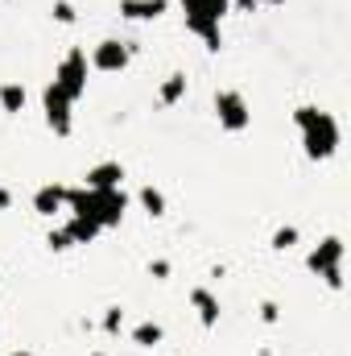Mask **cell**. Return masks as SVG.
<instances>
[{
	"instance_id": "25",
	"label": "cell",
	"mask_w": 351,
	"mask_h": 356,
	"mask_svg": "<svg viewBox=\"0 0 351 356\" xmlns=\"http://www.w3.org/2000/svg\"><path fill=\"white\" fill-rule=\"evenodd\" d=\"M8 199H12V195H8V191L0 186V207H8Z\"/></svg>"
},
{
	"instance_id": "5",
	"label": "cell",
	"mask_w": 351,
	"mask_h": 356,
	"mask_svg": "<svg viewBox=\"0 0 351 356\" xmlns=\"http://www.w3.org/2000/svg\"><path fill=\"white\" fill-rule=\"evenodd\" d=\"M339 261H343V241H339V236H327V241L310 253L306 266L314 269L331 290H343V266H339Z\"/></svg>"
},
{
	"instance_id": "22",
	"label": "cell",
	"mask_w": 351,
	"mask_h": 356,
	"mask_svg": "<svg viewBox=\"0 0 351 356\" xmlns=\"http://www.w3.org/2000/svg\"><path fill=\"white\" fill-rule=\"evenodd\" d=\"M240 8H261V4H285V0H236Z\"/></svg>"
},
{
	"instance_id": "18",
	"label": "cell",
	"mask_w": 351,
	"mask_h": 356,
	"mask_svg": "<svg viewBox=\"0 0 351 356\" xmlns=\"http://www.w3.org/2000/svg\"><path fill=\"white\" fill-rule=\"evenodd\" d=\"M298 236H302V232H298L293 224H285V228H277V232H273V249H293V245H298Z\"/></svg>"
},
{
	"instance_id": "16",
	"label": "cell",
	"mask_w": 351,
	"mask_h": 356,
	"mask_svg": "<svg viewBox=\"0 0 351 356\" xmlns=\"http://www.w3.org/2000/svg\"><path fill=\"white\" fill-rule=\"evenodd\" d=\"M162 336H166V332H162V323H149V319L132 327V344H141V348H153V344H162Z\"/></svg>"
},
{
	"instance_id": "19",
	"label": "cell",
	"mask_w": 351,
	"mask_h": 356,
	"mask_svg": "<svg viewBox=\"0 0 351 356\" xmlns=\"http://www.w3.org/2000/svg\"><path fill=\"white\" fill-rule=\"evenodd\" d=\"M54 21L75 25V4H71V0H54Z\"/></svg>"
},
{
	"instance_id": "9",
	"label": "cell",
	"mask_w": 351,
	"mask_h": 356,
	"mask_svg": "<svg viewBox=\"0 0 351 356\" xmlns=\"http://www.w3.org/2000/svg\"><path fill=\"white\" fill-rule=\"evenodd\" d=\"M120 182H124V166L120 162H95L83 175V186H91V191H112Z\"/></svg>"
},
{
	"instance_id": "1",
	"label": "cell",
	"mask_w": 351,
	"mask_h": 356,
	"mask_svg": "<svg viewBox=\"0 0 351 356\" xmlns=\"http://www.w3.org/2000/svg\"><path fill=\"white\" fill-rule=\"evenodd\" d=\"M67 207L75 216H87L91 224L99 228H116L128 211V195L120 186L112 191H91V186H67Z\"/></svg>"
},
{
	"instance_id": "14",
	"label": "cell",
	"mask_w": 351,
	"mask_h": 356,
	"mask_svg": "<svg viewBox=\"0 0 351 356\" xmlns=\"http://www.w3.org/2000/svg\"><path fill=\"white\" fill-rule=\"evenodd\" d=\"M25 99H29V95H25V88H21L17 79L0 83V108H4L8 116H12V112H21V108H25Z\"/></svg>"
},
{
	"instance_id": "11",
	"label": "cell",
	"mask_w": 351,
	"mask_h": 356,
	"mask_svg": "<svg viewBox=\"0 0 351 356\" xmlns=\"http://www.w3.org/2000/svg\"><path fill=\"white\" fill-rule=\"evenodd\" d=\"M170 8V0H120V17L128 21H153Z\"/></svg>"
},
{
	"instance_id": "10",
	"label": "cell",
	"mask_w": 351,
	"mask_h": 356,
	"mask_svg": "<svg viewBox=\"0 0 351 356\" xmlns=\"http://www.w3.org/2000/svg\"><path fill=\"white\" fill-rule=\"evenodd\" d=\"M62 207H67V186L46 182V186L33 191V211H37V216H54V211H62Z\"/></svg>"
},
{
	"instance_id": "2",
	"label": "cell",
	"mask_w": 351,
	"mask_h": 356,
	"mask_svg": "<svg viewBox=\"0 0 351 356\" xmlns=\"http://www.w3.org/2000/svg\"><path fill=\"white\" fill-rule=\"evenodd\" d=\"M293 124H298V133H302L306 158L323 162V158H331V154L339 149V120H335L331 112H323V108H314V104H302V108L293 112Z\"/></svg>"
},
{
	"instance_id": "6",
	"label": "cell",
	"mask_w": 351,
	"mask_h": 356,
	"mask_svg": "<svg viewBox=\"0 0 351 356\" xmlns=\"http://www.w3.org/2000/svg\"><path fill=\"white\" fill-rule=\"evenodd\" d=\"M215 116H219V129H228V133H244L248 124H252V108H248V99L240 95V91H215Z\"/></svg>"
},
{
	"instance_id": "20",
	"label": "cell",
	"mask_w": 351,
	"mask_h": 356,
	"mask_svg": "<svg viewBox=\"0 0 351 356\" xmlns=\"http://www.w3.org/2000/svg\"><path fill=\"white\" fill-rule=\"evenodd\" d=\"M120 323H124V311H120V307H108V315H103V332H108V336H116V332H120Z\"/></svg>"
},
{
	"instance_id": "13",
	"label": "cell",
	"mask_w": 351,
	"mask_h": 356,
	"mask_svg": "<svg viewBox=\"0 0 351 356\" xmlns=\"http://www.w3.org/2000/svg\"><path fill=\"white\" fill-rule=\"evenodd\" d=\"M62 228H67V236H71V245H91V241H95V236L103 232L99 224H91L87 216H71V220H67Z\"/></svg>"
},
{
	"instance_id": "7",
	"label": "cell",
	"mask_w": 351,
	"mask_h": 356,
	"mask_svg": "<svg viewBox=\"0 0 351 356\" xmlns=\"http://www.w3.org/2000/svg\"><path fill=\"white\" fill-rule=\"evenodd\" d=\"M42 108H46V124H50L58 137H67V133H71V108H75V99H67L54 83H46V91H42Z\"/></svg>"
},
{
	"instance_id": "26",
	"label": "cell",
	"mask_w": 351,
	"mask_h": 356,
	"mask_svg": "<svg viewBox=\"0 0 351 356\" xmlns=\"http://www.w3.org/2000/svg\"><path fill=\"white\" fill-rule=\"evenodd\" d=\"M8 356H29V353H8Z\"/></svg>"
},
{
	"instance_id": "8",
	"label": "cell",
	"mask_w": 351,
	"mask_h": 356,
	"mask_svg": "<svg viewBox=\"0 0 351 356\" xmlns=\"http://www.w3.org/2000/svg\"><path fill=\"white\" fill-rule=\"evenodd\" d=\"M128 58H132V50L124 46V42H116V38H103L95 50H91V67L95 71H108V75H116V71H124L128 67Z\"/></svg>"
},
{
	"instance_id": "12",
	"label": "cell",
	"mask_w": 351,
	"mask_h": 356,
	"mask_svg": "<svg viewBox=\"0 0 351 356\" xmlns=\"http://www.w3.org/2000/svg\"><path fill=\"white\" fill-rule=\"evenodd\" d=\"M190 302H194L203 327H215V323H219V298H215L207 286H194V290H190Z\"/></svg>"
},
{
	"instance_id": "3",
	"label": "cell",
	"mask_w": 351,
	"mask_h": 356,
	"mask_svg": "<svg viewBox=\"0 0 351 356\" xmlns=\"http://www.w3.org/2000/svg\"><path fill=\"white\" fill-rule=\"evenodd\" d=\"M186 8V29L194 38H203L207 50H219L223 46V17L232 13V0H178Z\"/></svg>"
},
{
	"instance_id": "15",
	"label": "cell",
	"mask_w": 351,
	"mask_h": 356,
	"mask_svg": "<svg viewBox=\"0 0 351 356\" xmlns=\"http://www.w3.org/2000/svg\"><path fill=\"white\" fill-rule=\"evenodd\" d=\"M182 95H186V75H170V79L162 83V91H157V104H162V108H174Z\"/></svg>"
},
{
	"instance_id": "23",
	"label": "cell",
	"mask_w": 351,
	"mask_h": 356,
	"mask_svg": "<svg viewBox=\"0 0 351 356\" xmlns=\"http://www.w3.org/2000/svg\"><path fill=\"white\" fill-rule=\"evenodd\" d=\"M261 319L264 323H277V307H273V302H264L261 307Z\"/></svg>"
},
{
	"instance_id": "4",
	"label": "cell",
	"mask_w": 351,
	"mask_h": 356,
	"mask_svg": "<svg viewBox=\"0 0 351 356\" xmlns=\"http://www.w3.org/2000/svg\"><path fill=\"white\" fill-rule=\"evenodd\" d=\"M87 71H91V63H87V54L83 50H71L58 67H54V88L62 91L67 99H83V91H87Z\"/></svg>"
},
{
	"instance_id": "24",
	"label": "cell",
	"mask_w": 351,
	"mask_h": 356,
	"mask_svg": "<svg viewBox=\"0 0 351 356\" xmlns=\"http://www.w3.org/2000/svg\"><path fill=\"white\" fill-rule=\"evenodd\" d=\"M149 273H153V277H166V273H170V261H153Z\"/></svg>"
},
{
	"instance_id": "21",
	"label": "cell",
	"mask_w": 351,
	"mask_h": 356,
	"mask_svg": "<svg viewBox=\"0 0 351 356\" xmlns=\"http://www.w3.org/2000/svg\"><path fill=\"white\" fill-rule=\"evenodd\" d=\"M50 249H54V253H67V249H71V236H67V228H54V232H50Z\"/></svg>"
},
{
	"instance_id": "17",
	"label": "cell",
	"mask_w": 351,
	"mask_h": 356,
	"mask_svg": "<svg viewBox=\"0 0 351 356\" xmlns=\"http://www.w3.org/2000/svg\"><path fill=\"white\" fill-rule=\"evenodd\" d=\"M137 199H141V207H145L153 220H157V216H166V195H162L157 186H141V195H137Z\"/></svg>"
}]
</instances>
